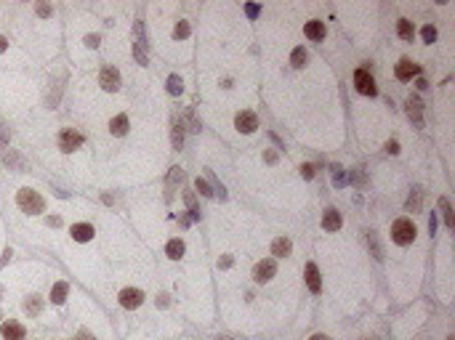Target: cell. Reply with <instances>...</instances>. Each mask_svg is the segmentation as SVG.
I'll use <instances>...</instances> for the list:
<instances>
[{
    "instance_id": "6da1fadb",
    "label": "cell",
    "mask_w": 455,
    "mask_h": 340,
    "mask_svg": "<svg viewBox=\"0 0 455 340\" xmlns=\"http://www.w3.org/2000/svg\"><path fill=\"white\" fill-rule=\"evenodd\" d=\"M16 205L22 207L24 213H30V215H37V213L45 210V202H43V197L35 192V189H19Z\"/></svg>"
},
{
    "instance_id": "7a4b0ae2",
    "label": "cell",
    "mask_w": 455,
    "mask_h": 340,
    "mask_svg": "<svg viewBox=\"0 0 455 340\" xmlns=\"http://www.w3.org/2000/svg\"><path fill=\"white\" fill-rule=\"evenodd\" d=\"M415 224L410 218H397L391 224V239L397 242V245H410V242L415 239Z\"/></svg>"
},
{
    "instance_id": "3957f363",
    "label": "cell",
    "mask_w": 455,
    "mask_h": 340,
    "mask_svg": "<svg viewBox=\"0 0 455 340\" xmlns=\"http://www.w3.org/2000/svg\"><path fill=\"white\" fill-rule=\"evenodd\" d=\"M354 85H357V90H359L362 96H375V93H378L375 80L370 77V72H367V69H357V72H354Z\"/></svg>"
},
{
    "instance_id": "277c9868",
    "label": "cell",
    "mask_w": 455,
    "mask_h": 340,
    "mask_svg": "<svg viewBox=\"0 0 455 340\" xmlns=\"http://www.w3.org/2000/svg\"><path fill=\"white\" fill-rule=\"evenodd\" d=\"M80 143H83V136L77 133V130H62V136H59V146H62V152H75V149H80Z\"/></svg>"
},
{
    "instance_id": "5b68a950",
    "label": "cell",
    "mask_w": 455,
    "mask_h": 340,
    "mask_svg": "<svg viewBox=\"0 0 455 340\" xmlns=\"http://www.w3.org/2000/svg\"><path fill=\"white\" fill-rule=\"evenodd\" d=\"M274 271H277V263H274L272 258L259 260V263H256V269H253V279L259 284H263V282H269V279L274 277Z\"/></svg>"
},
{
    "instance_id": "8992f818",
    "label": "cell",
    "mask_w": 455,
    "mask_h": 340,
    "mask_svg": "<svg viewBox=\"0 0 455 340\" xmlns=\"http://www.w3.org/2000/svg\"><path fill=\"white\" fill-rule=\"evenodd\" d=\"M144 303V292L136 290V287H125L120 290V306L123 309H138Z\"/></svg>"
},
{
    "instance_id": "52a82bcc",
    "label": "cell",
    "mask_w": 455,
    "mask_h": 340,
    "mask_svg": "<svg viewBox=\"0 0 455 340\" xmlns=\"http://www.w3.org/2000/svg\"><path fill=\"white\" fill-rule=\"evenodd\" d=\"M98 83H101V88L104 90H117L120 88V72H117L115 67H104L101 69V77H98Z\"/></svg>"
},
{
    "instance_id": "ba28073f",
    "label": "cell",
    "mask_w": 455,
    "mask_h": 340,
    "mask_svg": "<svg viewBox=\"0 0 455 340\" xmlns=\"http://www.w3.org/2000/svg\"><path fill=\"white\" fill-rule=\"evenodd\" d=\"M234 125H237L240 133H253V130L259 128V120H256L253 112H240L234 117Z\"/></svg>"
},
{
    "instance_id": "9c48e42d",
    "label": "cell",
    "mask_w": 455,
    "mask_h": 340,
    "mask_svg": "<svg viewBox=\"0 0 455 340\" xmlns=\"http://www.w3.org/2000/svg\"><path fill=\"white\" fill-rule=\"evenodd\" d=\"M0 332H3L5 340H24V327L19 322H3L0 324Z\"/></svg>"
},
{
    "instance_id": "30bf717a",
    "label": "cell",
    "mask_w": 455,
    "mask_h": 340,
    "mask_svg": "<svg viewBox=\"0 0 455 340\" xmlns=\"http://www.w3.org/2000/svg\"><path fill=\"white\" fill-rule=\"evenodd\" d=\"M418 72H421V69H418V64H413L410 58H402V61L397 64V77H399V80H405V83H407V80H413V77L418 75Z\"/></svg>"
},
{
    "instance_id": "8fae6325",
    "label": "cell",
    "mask_w": 455,
    "mask_h": 340,
    "mask_svg": "<svg viewBox=\"0 0 455 340\" xmlns=\"http://www.w3.org/2000/svg\"><path fill=\"white\" fill-rule=\"evenodd\" d=\"M133 32H136L133 54H136V58H138L141 64H147V43H144V29H141V24H136V27H133Z\"/></svg>"
},
{
    "instance_id": "7c38bea8",
    "label": "cell",
    "mask_w": 455,
    "mask_h": 340,
    "mask_svg": "<svg viewBox=\"0 0 455 340\" xmlns=\"http://www.w3.org/2000/svg\"><path fill=\"white\" fill-rule=\"evenodd\" d=\"M303 32H306V37L309 40H322L325 37V24L317 22V19H312V22H306V27H303Z\"/></svg>"
},
{
    "instance_id": "4fadbf2b",
    "label": "cell",
    "mask_w": 455,
    "mask_h": 340,
    "mask_svg": "<svg viewBox=\"0 0 455 340\" xmlns=\"http://www.w3.org/2000/svg\"><path fill=\"white\" fill-rule=\"evenodd\" d=\"M303 277H306V284L312 292H320V271L314 263H306V269H303Z\"/></svg>"
},
{
    "instance_id": "5bb4252c",
    "label": "cell",
    "mask_w": 455,
    "mask_h": 340,
    "mask_svg": "<svg viewBox=\"0 0 455 340\" xmlns=\"http://www.w3.org/2000/svg\"><path fill=\"white\" fill-rule=\"evenodd\" d=\"M72 239H77V242L94 239V226H91V224H75V226H72Z\"/></svg>"
},
{
    "instance_id": "9a60e30c",
    "label": "cell",
    "mask_w": 455,
    "mask_h": 340,
    "mask_svg": "<svg viewBox=\"0 0 455 340\" xmlns=\"http://www.w3.org/2000/svg\"><path fill=\"white\" fill-rule=\"evenodd\" d=\"M322 228H327V231H335V228H341V215L338 210H325V215H322Z\"/></svg>"
},
{
    "instance_id": "2e32d148",
    "label": "cell",
    "mask_w": 455,
    "mask_h": 340,
    "mask_svg": "<svg viewBox=\"0 0 455 340\" xmlns=\"http://www.w3.org/2000/svg\"><path fill=\"white\" fill-rule=\"evenodd\" d=\"M109 133H112V136H125V133H128V117H125V114L112 117V122H109Z\"/></svg>"
},
{
    "instance_id": "e0dca14e",
    "label": "cell",
    "mask_w": 455,
    "mask_h": 340,
    "mask_svg": "<svg viewBox=\"0 0 455 340\" xmlns=\"http://www.w3.org/2000/svg\"><path fill=\"white\" fill-rule=\"evenodd\" d=\"M290 250H293V245H290V239H285V237L272 242V255H277V258H285V255H290Z\"/></svg>"
},
{
    "instance_id": "ac0fdd59",
    "label": "cell",
    "mask_w": 455,
    "mask_h": 340,
    "mask_svg": "<svg viewBox=\"0 0 455 340\" xmlns=\"http://www.w3.org/2000/svg\"><path fill=\"white\" fill-rule=\"evenodd\" d=\"M407 114H410V120L421 128V122H423V120H421V101H418V99H413V96L407 99Z\"/></svg>"
},
{
    "instance_id": "d6986e66",
    "label": "cell",
    "mask_w": 455,
    "mask_h": 340,
    "mask_svg": "<svg viewBox=\"0 0 455 340\" xmlns=\"http://www.w3.org/2000/svg\"><path fill=\"white\" fill-rule=\"evenodd\" d=\"M51 300H54L56 306H62L64 300H67V282H56L54 290H51Z\"/></svg>"
},
{
    "instance_id": "ffe728a7",
    "label": "cell",
    "mask_w": 455,
    "mask_h": 340,
    "mask_svg": "<svg viewBox=\"0 0 455 340\" xmlns=\"http://www.w3.org/2000/svg\"><path fill=\"white\" fill-rule=\"evenodd\" d=\"M397 32H399V37H402V40H413V35H415V27H413V22H407V19H399V24H397Z\"/></svg>"
},
{
    "instance_id": "44dd1931",
    "label": "cell",
    "mask_w": 455,
    "mask_h": 340,
    "mask_svg": "<svg viewBox=\"0 0 455 340\" xmlns=\"http://www.w3.org/2000/svg\"><path fill=\"white\" fill-rule=\"evenodd\" d=\"M165 253H168V258L179 260L181 255H184V242H181V239H170L168 247H165Z\"/></svg>"
},
{
    "instance_id": "7402d4cb",
    "label": "cell",
    "mask_w": 455,
    "mask_h": 340,
    "mask_svg": "<svg viewBox=\"0 0 455 340\" xmlns=\"http://www.w3.org/2000/svg\"><path fill=\"white\" fill-rule=\"evenodd\" d=\"M306 48H295L293 54H290V64H293L295 69H301V67H306Z\"/></svg>"
},
{
    "instance_id": "603a6c76",
    "label": "cell",
    "mask_w": 455,
    "mask_h": 340,
    "mask_svg": "<svg viewBox=\"0 0 455 340\" xmlns=\"http://www.w3.org/2000/svg\"><path fill=\"white\" fill-rule=\"evenodd\" d=\"M40 298H37V295H32L30 300H27V303H24V311H27L30 313V316H37V313H40Z\"/></svg>"
},
{
    "instance_id": "cb8c5ba5",
    "label": "cell",
    "mask_w": 455,
    "mask_h": 340,
    "mask_svg": "<svg viewBox=\"0 0 455 340\" xmlns=\"http://www.w3.org/2000/svg\"><path fill=\"white\" fill-rule=\"evenodd\" d=\"M407 210H410V213H418L421 210V189H413L410 199H407Z\"/></svg>"
},
{
    "instance_id": "d4e9b609",
    "label": "cell",
    "mask_w": 455,
    "mask_h": 340,
    "mask_svg": "<svg viewBox=\"0 0 455 340\" xmlns=\"http://www.w3.org/2000/svg\"><path fill=\"white\" fill-rule=\"evenodd\" d=\"M181 88H184V85H181V77H179V75H170V77H168V93L179 96Z\"/></svg>"
},
{
    "instance_id": "484cf974",
    "label": "cell",
    "mask_w": 455,
    "mask_h": 340,
    "mask_svg": "<svg viewBox=\"0 0 455 340\" xmlns=\"http://www.w3.org/2000/svg\"><path fill=\"white\" fill-rule=\"evenodd\" d=\"M439 210H442V215H445V224L453 228V210H450V202H447L445 197L439 199Z\"/></svg>"
},
{
    "instance_id": "4316f807",
    "label": "cell",
    "mask_w": 455,
    "mask_h": 340,
    "mask_svg": "<svg viewBox=\"0 0 455 340\" xmlns=\"http://www.w3.org/2000/svg\"><path fill=\"white\" fill-rule=\"evenodd\" d=\"M184 199H187V205H189V213H192V218H200V207H197V202H195V194L187 192V194H184Z\"/></svg>"
},
{
    "instance_id": "83f0119b",
    "label": "cell",
    "mask_w": 455,
    "mask_h": 340,
    "mask_svg": "<svg viewBox=\"0 0 455 340\" xmlns=\"http://www.w3.org/2000/svg\"><path fill=\"white\" fill-rule=\"evenodd\" d=\"M333 184H335V186H344V184H346L344 168H341V165H333Z\"/></svg>"
},
{
    "instance_id": "f1b7e54d",
    "label": "cell",
    "mask_w": 455,
    "mask_h": 340,
    "mask_svg": "<svg viewBox=\"0 0 455 340\" xmlns=\"http://www.w3.org/2000/svg\"><path fill=\"white\" fill-rule=\"evenodd\" d=\"M421 37H423L426 43H434V40H437V29H434L431 24H426V27L421 29Z\"/></svg>"
},
{
    "instance_id": "f546056e",
    "label": "cell",
    "mask_w": 455,
    "mask_h": 340,
    "mask_svg": "<svg viewBox=\"0 0 455 340\" xmlns=\"http://www.w3.org/2000/svg\"><path fill=\"white\" fill-rule=\"evenodd\" d=\"M181 139H184L181 122H173V146H176V149H181Z\"/></svg>"
},
{
    "instance_id": "4dcf8cb0",
    "label": "cell",
    "mask_w": 455,
    "mask_h": 340,
    "mask_svg": "<svg viewBox=\"0 0 455 340\" xmlns=\"http://www.w3.org/2000/svg\"><path fill=\"white\" fill-rule=\"evenodd\" d=\"M195 186H197V192H200L202 197H210V194H213V192H210V186H208L202 178H197V181H195Z\"/></svg>"
},
{
    "instance_id": "1f68e13d",
    "label": "cell",
    "mask_w": 455,
    "mask_h": 340,
    "mask_svg": "<svg viewBox=\"0 0 455 340\" xmlns=\"http://www.w3.org/2000/svg\"><path fill=\"white\" fill-rule=\"evenodd\" d=\"M173 35L176 37H187L189 35V24L187 22H179V24H176V29H173Z\"/></svg>"
},
{
    "instance_id": "d6a6232c",
    "label": "cell",
    "mask_w": 455,
    "mask_h": 340,
    "mask_svg": "<svg viewBox=\"0 0 455 340\" xmlns=\"http://www.w3.org/2000/svg\"><path fill=\"white\" fill-rule=\"evenodd\" d=\"M301 175H303V178H314V168L312 165H301Z\"/></svg>"
},
{
    "instance_id": "836d02e7",
    "label": "cell",
    "mask_w": 455,
    "mask_h": 340,
    "mask_svg": "<svg viewBox=\"0 0 455 340\" xmlns=\"http://www.w3.org/2000/svg\"><path fill=\"white\" fill-rule=\"evenodd\" d=\"M85 45H88V48H96V45H98V35H88V37H85Z\"/></svg>"
},
{
    "instance_id": "e575fe53",
    "label": "cell",
    "mask_w": 455,
    "mask_h": 340,
    "mask_svg": "<svg viewBox=\"0 0 455 340\" xmlns=\"http://www.w3.org/2000/svg\"><path fill=\"white\" fill-rule=\"evenodd\" d=\"M386 152H389V154H397V152H399V143H397V141H389V143H386Z\"/></svg>"
},
{
    "instance_id": "d590c367",
    "label": "cell",
    "mask_w": 455,
    "mask_h": 340,
    "mask_svg": "<svg viewBox=\"0 0 455 340\" xmlns=\"http://www.w3.org/2000/svg\"><path fill=\"white\" fill-rule=\"evenodd\" d=\"M37 14H40V16H51V5L40 3V5H37Z\"/></svg>"
},
{
    "instance_id": "8d00e7d4",
    "label": "cell",
    "mask_w": 455,
    "mask_h": 340,
    "mask_svg": "<svg viewBox=\"0 0 455 340\" xmlns=\"http://www.w3.org/2000/svg\"><path fill=\"white\" fill-rule=\"evenodd\" d=\"M77 340H96L91 332H85V330H80V335H77Z\"/></svg>"
},
{
    "instance_id": "74e56055",
    "label": "cell",
    "mask_w": 455,
    "mask_h": 340,
    "mask_svg": "<svg viewBox=\"0 0 455 340\" xmlns=\"http://www.w3.org/2000/svg\"><path fill=\"white\" fill-rule=\"evenodd\" d=\"M259 14V5H248V16H256Z\"/></svg>"
},
{
    "instance_id": "f35d334b",
    "label": "cell",
    "mask_w": 455,
    "mask_h": 340,
    "mask_svg": "<svg viewBox=\"0 0 455 340\" xmlns=\"http://www.w3.org/2000/svg\"><path fill=\"white\" fill-rule=\"evenodd\" d=\"M5 45H8V43H5V37H0V54L5 51Z\"/></svg>"
},
{
    "instance_id": "ab89813d",
    "label": "cell",
    "mask_w": 455,
    "mask_h": 340,
    "mask_svg": "<svg viewBox=\"0 0 455 340\" xmlns=\"http://www.w3.org/2000/svg\"><path fill=\"white\" fill-rule=\"evenodd\" d=\"M309 340H330L327 335H314V338H309Z\"/></svg>"
},
{
    "instance_id": "60d3db41",
    "label": "cell",
    "mask_w": 455,
    "mask_h": 340,
    "mask_svg": "<svg viewBox=\"0 0 455 340\" xmlns=\"http://www.w3.org/2000/svg\"><path fill=\"white\" fill-rule=\"evenodd\" d=\"M224 340H229V338H224Z\"/></svg>"
}]
</instances>
